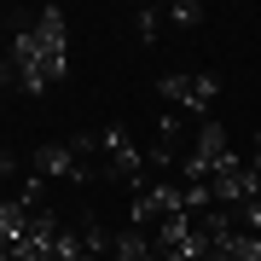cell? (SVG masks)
<instances>
[{
  "label": "cell",
  "mask_w": 261,
  "mask_h": 261,
  "mask_svg": "<svg viewBox=\"0 0 261 261\" xmlns=\"http://www.w3.org/2000/svg\"><path fill=\"white\" fill-rule=\"evenodd\" d=\"M111 261H163V250L151 244V232H140V226H122L116 244H111Z\"/></svg>",
  "instance_id": "obj_5"
},
{
  "label": "cell",
  "mask_w": 261,
  "mask_h": 261,
  "mask_svg": "<svg viewBox=\"0 0 261 261\" xmlns=\"http://www.w3.org/2000/svg\"><path fill=\"white\" fill-rule=\"evenodd\" d=\"M29 221H35V209L23 203V197H12V203H0V250H12L23 232H29Z\"/></svg>",
  "instance_id": "obj_6"
},
{
  "label": "cell",
  "mask_w": 261,
  "mask_h": 261,
  "mask_svg": "<svg viewBox=\"0 0 261 261\" xmlns=\"http://www.w3.org/2000/svg\"><path fill=\"white\" fill-rule=\"evenodd\" d=\"M12 174H18V157H12L6 145H0V180H12Z\"/></svg>",
  "instance_id": "obj_10"
},
{
  "label": "cell",
  "mask_w": 261,
  "mask_h": 261,
  "mask_svg": "<svg viewBox=\"0 0 261 261\" xmlns=\"http://www.w3.org/2000/svg\"><path fill=\"white\" fill-rule=\"evenodd\" d=\"M232 215H238L244 232H255V238H261V197H255V203H244V209H232Z\"/></svg>",
  "instance_id": "obj_9"
},
{
  "label": "cell",
  "mask_w": 261,
  "mask_h": 261,
  "mask_svg": "<svg viewBox=\"0 0 261 261\" xmlns=\"http://www.w3.org/2000/svg\"><path fill=\"white\" fill-rule=\"evenodd\" d=\"M0 261H12V255H6V250H0Z\"/></svg>",
  "instance_id": "obj_13"
},
{
  "label": "cell",
  "mask_w": 261,
  "mask_h": 261,
  "mask_svg": "<svg viewBox=\"0 0 261 261\" xmlns=\"http://www.w3.org/2000/svg\"><path fill=\"white\" fill-rule=\"evenodd\" d=\"M29 163H35L41 180H87V168H82V157H75L70 145H41Z\"/></svg>",
  "instance_id": "obj_4"
},
{
  "label": "cell",
  "mask_w": 261,
  "mask_h": 261,
  "mask_svg": "<svg viewBox=\"0 0 261 261\" xmlns=\"http://www.w3.org/2000/svg\"><path fill=\"white\" fill-rule=\"evenodd\" d=\"M12 82H18V75H12V64L0 58V87H12Z\"/></svg>",
  "instance_id": "obj_11"
},
{
  "label": "cell",
  "mask_w": 261,
  "mask_h": 261,
  "mask_svg": "<svg viewBox=\"0 0 261 261\" xmlns=\"http://www.w3.org/2000/svg\"><path fill=\"white\" fill-rule=\"evenodd\" d=\"M163 18L174 23V29H197V23H203V6H197V0H174V6L163 12Z\"/></svg>",
  "instance_id": "obj_7"
},
{
  "label": "cell",
  "mask_w": 261,
  "mask_h": 261,
  "mask_svg": "<svg viewBox=\"0 0 261 261\" xmlns=\"http://www.w3.org/2000/svg\"><path fill=\"white\" fill-rule=\"evenodd\" d=\"M250 168H255V174H261V134H255V163H250Z\"/></svg>",
  "instance_id": "obj_12"
},
{
  "label": "cell",
  "mask_w": 261,
  "mask_h": 261,
  "mask_svg": "<svg viewBox=\"0 0 261 261\" xmlns=\"http://www.w3.org/2000/svg\"><path fill=\"white\" fill-rule=\"evenodd\" d=\"M134 35L151 47V41L163 35V12H157V6H140V12H134Z\"/></svg>",
  "instance_id": "obj_8"
},
{
  "label": "cell",
  "mask_w": 261,
  "mask_h": 261,
  "mask_svg": "<svg viewBox=\"0 0 261 261\" xmlns=\"http://www.w3.org/2000/svg\"><path fill=\"white\" fill-rule=\"evenodd\" d=\"M186 209V186L180 180H140L134 186V215H128V226H140V232H151V226L163 221V215H180Z\"/></svg>",
  "instance_id": "obj_1"
},
{
  "label": "cell",
  "mask_w": 261,
  "mask_h": 261,
  "mask_svg": "<svg viewBox=\"0 0 261 261\" xmlns=\"http://www.w3.org/2000/svg\"><path fill=\"white\" fill-rule=\"evenodd\" d=\"M99 151H105V174H111V180H128V186L145 180V151L134 145L122 128H105L99 134Z\"/></svg>",
  "instance_id": "obj_3"
},
{
  "label": "cell",
  "mask_w": 261,
  "mask_h": 261,
  "mask_svg": "<svg viewBox=\"0 0 261 261\" xmlns=\"http://www.w3.org/2000/svg\"><path fill=\"white\" fill-rule=\"evenodd\" d=\"M157 93L168 99V105H180V111H192V116H203L209 105H215V93H221V75H163L157 82Z\"/></svg>",
  "instance_id": "obj_2"
}]
</instances>
